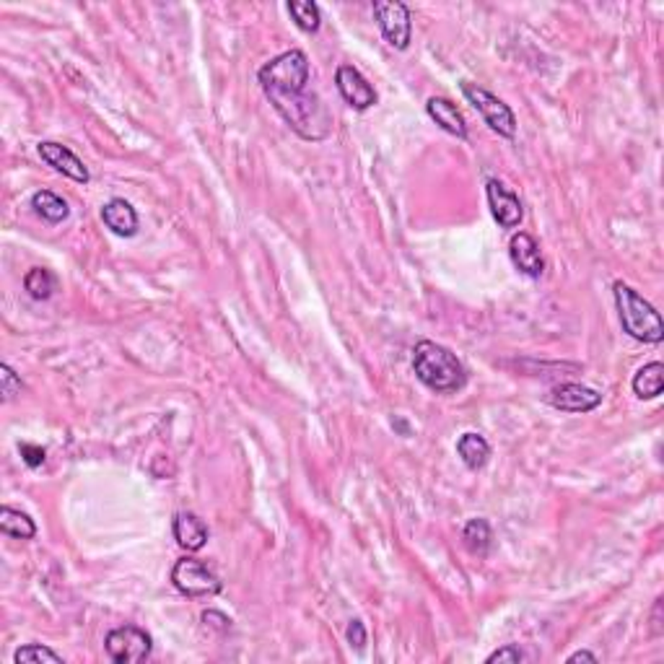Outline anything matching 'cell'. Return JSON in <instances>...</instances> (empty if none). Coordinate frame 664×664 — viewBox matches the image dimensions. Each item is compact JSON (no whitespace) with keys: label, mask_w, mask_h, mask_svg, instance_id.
Returning <instances> with one entry per match:
<instances>
[{"label":"cell","mask_w":664,"mask_h":664,"mask_svg":"<svg viewBox=\"0 0 664 664\" xmlns=\"http://www.w3.org/2000/svg\"><path fill=\"white\" fill-rule=\"evenodd\" d=\"M413 372L420 384H426L431 392L452 394L459 392L467 384V372L462 361L447 346H438L434 340H420L413 348Z\"/></svg>","instance_id":"1"},{"label":"cell","mask_w":664,"mask_h":664,"mask_svg":"<svg viewBox=\"0 0 664 664\" xmlns=\"http://www.w3.org/2000/svg\"><path fill=\"white\" fill-rule=\"evenodd\" d=\"M613 296H615L622 332H628L639 343L659 346L664 340V322L659 311L654 309V304L646 301L639 290L631 289L622 281L613 283Z\"/></svg>","instance_id":"2"},{"label":"cell","mask_w":664,"mask_h":664,"mask_svg":"<svg viewBox=\"0 0 664 664\" xmlns=\"http://www.w3.org/2000/svg\"><path fill=\"white\" fill-rule=\"evenodd\" d=\"M257 81L263 86L265 97H283L307 91L311 81L309 58L304 50H286L278 58H272L257 70Z\"/></svg>","instance_id":"3"},{"label":"cell","mask_w":664,"mask_h":664,"mask_svg":"<svg viewBox=\"0 0 664 664\" xmlns=\"http://www.w3.org/2000/svg\"><path fill=\"white\" fill-rule=\"evenodd\" d=\"M459 88H462V97L467 99V104L475 106L477 115L485 120V124L493 133H498L501 138H509V141L517 135V117H514V112H512L509 104L501 102L496 94H491L488 88H483L477 83L462 81Z\"/></svg>","instance_id":"4"},{"label":"cell","mask_w":664,"mask_h":664,"mask_svg":"<svg viewBox=\"0 0 664 664\" xmlns=\"http://www.w3.org/2000/svg\"><path fill=\"white\" fill-rule=\"evenodd\" d=\"M171 584L180 595L200 600V597H216L224 589V581L208 563L198 558H180L171 568Z\"/></svg>","instance_id":"5"},{"label":"cell","mask_w":664,"mask_h":664,"mask_svg":"<svg viewBox=\"0 0 664 664\" xmlns=\"http://www.w3.org/2000/svg\"><path fill=\"white\" fill-rule=\"evenodd\" d=\"M372 11L387 44L400 50V52L408 50L410 40H413V14H410L408 3H402V0H374Z\"/></svg>","instance_id":"6"},{"label":"cell","mask_w":664,"mask_h":664,"mask_svg":"<svg viewBox=\"0 0 664 664\" xmlns=\"http://www.w3.org/2000/svg\"><path fill=\"white\" fill-rule=\"evenodd\" d=\"M104 649L115 664H141L153 651V636L138 625H120L106 633Z\"/></svg>","instance_id":"7"},{"label":"cell","mask_w":664,"mask_h":664,"mask_svg":"<svg viewBox=\"0 0 664 664\" xmlns=\"http://www.w3.org/2000/svg\"><path fill=\"white\" fill-rule=\"evenodd\" d=\"M485 195H488V208H491V216L496 218V224L501 228H517L524 218V206L519 200V195L514 192V187H509L506 182H501L496 177L485 180Z\"/></svg>","instance_id":"8"},{"label":"cell","mask_w":664,"mask_h":664,"mask_svg":"<svg viewBox=\"0 0 664 664\" xmlns=\"http://www.w3.org/2000/svg\"><path fill=\"white\" fill-rule=\"evenodd\" d=\"M335 86H337L343 102L353 106V109H358V112H366V109H372L374 104H376L374 86L353 65H337V70H335Z\"/></svg>","instance_id":"9"},{"label":"cell","mask_w":664,"mask_h":664,"mask_svg":"<svg viewBox=\"0 0 664 664\" xmlns=\"http://www.w3.org/2000/svg\"><path fill=\"white\" fill-rule=\"evenodd\" d=\"M37 153H40V159L44 164L52 166L55 171H60L62 177H68V180H73L78 185H86L91 180L86 164H83L81 159L68 145L58 143V141H42L37 145Z\"/></svg>","instance_id":"10"},{"label":"cell","mask_w":664,"mask_h":664,"mask_svg":"<svg viewBox=\"0 0 664 664\" xmlns=\"http://www.w3.org/2000/svg\"><path fill=\"white\" fill-rule=\"evenodd\" d=\"M548 402L563 413H589V410L600 408L602 394L592 387L568 382V384H558L556 390H550Z\"/></svg>","instance_id":"11"},{"label":"cell","mask_w":664,"mask_h":664,"mask_svg":"<svg viewBox=\"0 0 664 664\" xmlns=\"http://www.w3.org/2000/svg\"><path fill=\"white\" fill-rule=\"evenodd\" d=\"M509 257H512L514 268L527 278H540L545 272V260H542L538 239L532 234H524V231L514 234L509 239Z\"/></svg>","instance_id":"12"},{"label":"cell","mask_w":664,"mask_h":664,"mask_svg":"<svg viewBox=\"0 0 664 664\" xmlns=\"http://www.w3.org/2000/svg\"><path fill=\"white\" fill-rule=\"evenodd\" d=\"M171 532H174L177 545L189 550V553L203 550L208 545V538H210L208 524L195 512H177L174 521H171Z\"/></svg>","instance_id":"13"},{"label":"cell","mask_w":664,"mask_h":664,"mask_svg":"<svg viewBox=\"0 0 664 664\" xmlns=\"http://www.w3.org/2000/svg\"><path fill=\"white\" fill-rule=\"evenodd\" d=\"M426 112H429V117H431L444 133L455 135L459 141H467V138H470L467 120H465L462 109H459L452 99H447V97H431V99L426 102Z\"/></svg>","instance_id":"14"},{"label":"cell","mask_w":664,"mask_h":664,"mask_svg":"<svg viewBox=\"0 0 664 664\" xmlns=\"http://www.w3.org/2000/svg\"><path fill=\"white\" fill-rule=\"evenodd\" d=\"M102 221L117 236H135L138 234V210L130 206L124 198H112L102 206Z\"/></svg>","instance_id":"15"},{"label":"cell","mask_w":664,"mask_h":664,"mask_svg":"<svg viewBox=\"0 0 664 664\" xmlns=\"http://www.w3.org/2000/svg\"><path fill=\"white\" fill-rule=\"evenodd\" d=\"M456 455L467 470H483L491 459V444L485 441V436L467 431L456 438Z\"/></svg>","instance_id":"16"},{"label":"cell","mask_w":664,"mask_h":664,"mask_svg":"<svg viewBox=\"0 0 664 664\" xmlns=\"http://www.w3.org/2000/svg\"><path fill=\"white\" fill-rule=\"evenodd\" d=\"M32 208H34V213L40 218H44L47 224H62L70 216L68 203L62 200L58 192H52V189H37L32 195Z\"/></svg>","instance_id":"17"},{"label":"cell","mask_w":664,"mask_h":664,"mask_svg":"<svg viewBox=\"0 0 664 664\" xmlns=\"http://www.w3.org/2000/svg\"><path fill=\"white\" fill-rule=\"evenodd\" d=\"M0 532L14 540H32L37 535V524L26 512L14 509V506H3L0 509Z\"/></svg>","instance_id":"18"},{"label":"cell","mask_w":664,"mask_h":664,"mask_svg":"<svg viewBox=\"0 0 664 664\" xmlns=\"http://www.w3.org/2000/svg\"><path fill=\"white\" fill-rule=\"evenodd\" d=\"M664 390V366L659 361H651L641 366L633 376V392L639 400H654Z\"/></svg>","instance_id":"19"},{"label":"cell","mask_w":664,"mask_h":664,"mask_svg":"<svg viewBox=\"0 0 664 664\" xmlns=\"http://www.w3.org/2000/svg\"><path fill=\"white\" fill-rule=\"evenodd\" d=\"M462 540H465V548L473 553V556H488L491 550V542H493V532H491V524L488 519L477 517L470 519L462 530Z\"/></svg>","instance_id":"20"},{"label":"cell","mask_w":664,"mask_h":664,"mask_svg":"<svg viewBox=\"0 0 664 664\" xmlns=\"http://www.w3.org/2000/svg\"><path fill=\"white\" fill-rule=\"evenodd\" d=\"M286 8H289L290 19L296 21V26L301 32H307V34H317L319 32V26H322V11H319L317 3H311V0H289Z\"/></svg>","instance_id":"21"},{"label":"cell","mask_w":664,"mask_h":664,"mask_svg":"<svg viewBox=\"0 0 664 664\" xmlns=\"http://www.w3.org/2000/svg\"><path fill=\"white\" fill-rule=\"evenodd\" d=\"M55 286H58V281L47 268H32L23 275V289L37 301H47L55 293Z\"/></svg>","instance_id":"22"},{"label":"cell","mask_w":664,"mask_h":664,"mask_svg":"<svg viewBox=\"0 0 664 664\" xmlns=\"http://www.w3.org/2000/svg\"><path fill=\"white\" fill-rule=\"evenodd\" d=\"M14 662L16 664H62V657L58 654V651H52L50 646H42V643H26V646L16 649Z\"/></svg>","instance_id":"23"},{"label":"cell","mask_w":664,"mask_h":664,"mask_svg":"<svg viewBox=\"0 0 664 664\" xmlns=\"http://www.w3.org/2000/svg\"><path fill=\"white\" fill-rule=\"evenodd\" d=\"M23 384H21V376L8 364H0V394H3V402H11L16 394H21Z\"/></svg>","instance_id":"24"},{"label":"cell","mask_w":664,"mask_h":664,"mask_svg":"<svg viewBox=\"0 0 664 664\" xmlns=\"http://www.w3.org/2000/svg\"><path fill=\"white\" fill-rule=\"evenodd\" d=\"M527 657H524V651L519 649V643H506V646H501L496 649L493 654H488V664H519L524 662Z\"/></svg>","instance_id":"25"},{"label":"cell","mask_w":664,"mask_h":664,"mask_svg":"<svg viewBox=\"0 0 664 664\" xmlns=\"http://www.w3.org/2000/svg\"><path fill=\"white\" fill-rule=\"evenodd\" d=\"M346 636H348V643L355 646L358 651H364L366 649V641H369V636H366V625L361 621H351L348 622V631H346Z\"/></svg>","instance_id":"26"},{"label":"cell","mask_w":664,"mask_h":664,"mask_svg":"<svg viewBox=\"0 0 664 664\" xmlns=\"http://www.w3.org/2000/svg\"><path fill=\"white\" fill-rule=\"evenodd\" d=\"M19 452H21V459L29 465V467H42L44 465V449L42 447H37V444H19Z\"/></svg>","instance_id":"27"},{"label":"cell","mask_w":664,"mask_h":664,"mask_svg":"<svg viewBox=\"0 0 664 664\" xmlns=\"http://www.w3.org/2000/svg\"><path fill=\"white\" fill-rule=\"evenodd\" d=\"M200 621L206 622L208 628L218 631V633H226V631H231V618H226V615H224V613H218V610H206V613L200 615Z\"/></svg>","instance_id":"28"},{"label":"cell","mask_w":664,"mask_h":664,"mask_svg":"<svg viewBox=\"0 0 664 664\" xmlns=\"http://www.w3.org/2000/svg\"><path fill=\"white\" fill-rule=\"evenodd\" d=\"M566 662H568V664H576V662L595 664V662H597V654H592V651H576V654H571V657H568Z\"/></svg>","instance_id":"29"},{"label":"cell","mask_w":664,"mask_h":664,"mask_svg":"<svg viewBox=\"0 0 664 664\" xmlns=\"http://www.w3.org/2000/svg\"><path fill=\"white\" fill-rule=\"evenodd\" d=\"M659 613H662V600H657V604H654V633H662V622H659Z\"/></svg>","instance_id":"30"},{"label":"cell","mask_w":664,"mask_h":664,"mask_svg":"<svg viewBox=\"0 0 664 664\" xmlns=\"http://www.w3.org/2000/svg\"><path fill=\"white\" fill-rule=\"evenodd\" d=\"M392 426L400 431L402 436H410V426H408V420L405 418H394L392 420Z\"/></svg>","instance_id":"31"}]
</instances>
